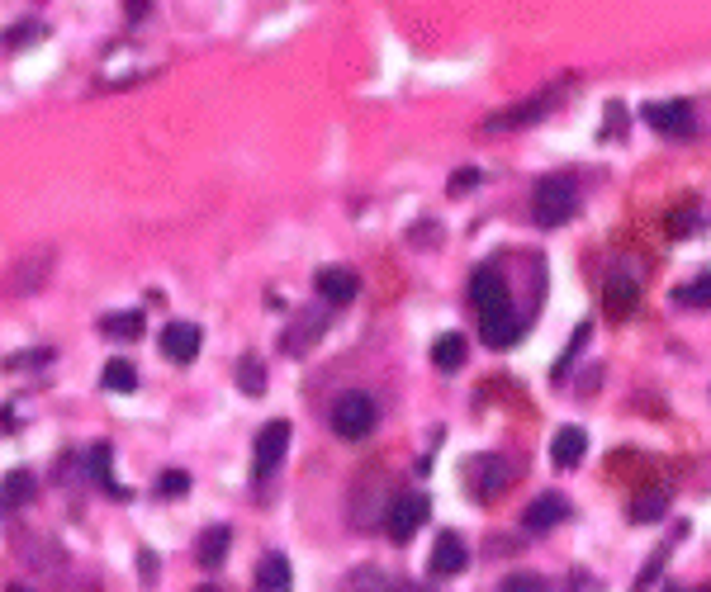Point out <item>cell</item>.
<instances>
[{
    "mask_svg": "<svg viewBox=\"0 0 711 592\" xmlns=\"http://www.w3.org/2000/svg\"><path fill=\"white\" fill-rule=\"evenodd\" d=\"M579 214V185L574 176H541L536 190H531V218L541 228H560Z\"/></svg>",
    "mask_w": 711,
    "mask_h": 592,
    "instance_id": "1",
    "label": "cell"
},
{
    "mask_svg": "<svg viewBox=\"0 0 711 592\" xmlns=\"http://www.w3.org/2000/svg\"><path fill=\"white\" fill-rule=\"evenodd\" d=\"M328 422H332V431H337L342 441H361V436H370L375 422H380V403H375V394L351 389V394H342L337 403H332Z\"/></svg>",
    "mask_w": 711,
    "mask_h": 592,
    "instance_id": "2",
    "label": "cell"
},
{
    "mask_svg": "<svg viewBox=\"0 0 711 592\" xmlns=\"http://www.w3.org/2000/svg\"><path fill=\"white\" fill-rule=\"evenodd\" d=\"M565 86H546V90H536L531 100H522V105H512L503 109V114H493V119H484V133H508V128H531V124H541L550 109H560L565 105Z\"/></svg>",
    "mask_w": 711,
    "mask_h": 592,
    "instance_id": "3",
    "label": "cell"
},
{
    "mask_svg": "<svg viewBox=\"0 0 711 592\" xmlns=\"http://www.w3.org/2000/svg\"><path fill=\"white\" fill-rule=\"evenodd\" d=\"M427 512H432L427 493H399V498L389 503V512H384V531H389V540H394V545H408V540L427 526Z\"/></svg>",
    "mask_w": 711,
    "mask_h": 592,
    "instance_id": "4",
    "label": "cell"
},
{
    "mask_svg": "<svg viewBox=\"0 0 711 592\" xmlns=\"http://www.w3.org/2000/svg\"><path fill=\"white\" fill-rule=\"evenodd\" d=\"M640 114H645V124L655 128L659 138H693L697 133L693 100H655V105H645Z\"/></svg>",
    "mask_w": 711,
    "mask_h": 592,
    "instance_id": "5",
    "label": "cell"
},
{
    "mask_svg": "<svg viewBox=\"0 0 711 592\" xmlns=\"http://www.w3.org/2000/svg\"><path fill=\"white\" fill-rule=\"evenodd\" d=\"M465 474H470V498L474 503H493V498L512 484V465L503 460V455H474Z\"/></svg>",
    "mask_w": 711,
    "mask_h": 592,
    "instance_id": "6",
    "label": "cell"
},
{
    "mask_svg": "<svg viewBox=\"0 0 711 592\" xmlns=\"http://www.w3.org/2000/svg\"><path fill=\"white\" fill-rule=\"evenodd\" d=\"M290 422L285 417H275V422H266V427L256 431V455H252V474L256 479H271L275 465L285 460V450H290Z\"/></svg>",
    "mask_w": 711,
    "mask_h": 592,
    "instance_id": "7",
    "label": "cell"
},
{
    "mask_svg": "<svg viewBox=\"0 0 711 592\" xmlns=\"http://www.w3.org/2000/svg\"><path fill=\"white\" fill-rule=\"evenodd\" d=\"M479 332H484V346H493V351H508V346H517L522 341V318L512 313V304H498V308H484L479 313Z\"/></svg>",
    "mask_w": 711,
    "mask_h": 592,
    "instance_id": "8",
    "label": "cell"
},
{
    "mask_svg": "<svg viewBox=\"0 0 711 592\" xmlns=\"http://www.w3.org/2000/svg\"><path fill=\"white\" fill-rule=\"evenodd\" d=\"M313 289H318V299H323V304L342 308V304H351V299L361 294V275L347 270V266H323L318 275H313Z\"/></svg>",
    "mask_w": 711,
    "mask_h": 592,
    "instance_id": "9",
    "label": "cell"
},
{
    "mask_svg": "<svg viewBox=\"0 0 711 592\" xmlns=\"http://www.w3.org/2000/svg\"><path fill=\"white\" fill-rule=\"evenodd\" d=\"M565 517H569V498H560V493H541V498H531L527 503L522 526H527L531 536H546V531H555Z\"/></svg>",
    "mask_w": 711,
    "mask_h": 592,
    "instance_id": "10",
    "label": "cell"
},
{
    "mask_svg": "<svg viewBox=\"0 0 711 592\" xmlns=\"http://www.w3.org/2000/svg\"><path fill=\"white\" fill-rule=\"evenodd\" d=\"M323 327H328V304H313V308H304L299 318H294V327L285 332V351L290 356H304L313 341L323 337Z\"/></svg>",
    "mask_w": 711,
    "mask_h": 592,
    "instance_id": "11",
    "label": "cell"
},
{
    "mask_svg": "<svg viewBox=\"0 0 711 592\" xmlns=\"http://www.w3.org/2000/svg\"><path fill=\"white\" fill-rule=\"evenodd\" d=\"M200 346H204V337H200V327L195 323H166L162 327V356L166 360L190 365V360L200 356Z\"/></svg>",
    "mask_w": 711,
    "mask_h": 592,
    "instance_id": "12",
    "label": "cell"
},
{
    "mask_svg": "<svg viewBox=\"0 0 711 592\" xmlns=\"http://www.w3.org/2000/svg\"><path fill=\"white\" fill-rule=\"evenodd\" d=\"M465 564H470L465 540H460L456 531H441L437 545H432V574H437V578H456V574H465Z\"/></svg>",
    "mask_w": 711,
    "mask_h": 592,
    "instance_id": "13",
    "label": "cell"
},
{
    "mask_svg": "<svg viewBox=\"0 0 711 592\" xmlns=\"http://www.w3.org/2000/svg\"><path fill=\"white\" fill-rule=\"evenodd\" d=\"M636 304H640V285H636V280L612 275V280H607V289H602V313L621 323V318H631V313H636Z\"/></svg>",
    "mask_w": 711,
    "mask_h": 592,
    "instance_id": "14",
    "label": "cell"
},
{
    "mask_svg": "<svg viewBox=\"0 0 711 592\" xmlns=\"http://www.w3.org/2000/svg\"><path fill=\"white\" fill-rule=\"evenodd\" d=\"M470 299L474 308L484 313V308H498V304H512L508 299V285H503V275H498V266H484L470 275Z\"/></svg>",
    "mask_w": 711,
    "mask_h": 592,
    "instance_id": "15",
    "label": "cell"
},
{
    "mask_svg": "<svg viewBox=\"0 0 711 592\" xmlns=\"http://www.w3.org/2000/svg\"><path fill=\"white\" fill-rule=\"evenodd\" d=\"M584 450H588L584 427H560L555 441H550V460H555V469H574L584 460Z\"/></svg>",
    "mask_w": 711,
    "mask_h": 592,
    "instance_id": "16",
    "label": "cell"
},
{
    "mask_svg": "<svg viewBox=\"0 0 711 592\" xmlns=\"http://www.w3.org/2000/svg\"><path fill=\"white\" fill-rule=\"evenodd\" d=\"M252 592H294V574L285 555H266L256 564V588Z\"/></svg>",
    "mask_w": 711,
    "mask_h": 592,
    "instance_id": "17",
    "label": "cell"
},
{
    "mask_svg": "<svg viewBox=\"0 0 711 592\" xmlns=\"http://www.w3.org/2000/svg\"><path fill=\"white\" fill-rule=\"evenodd\" d=\"M228 545H233V531H228V526H209V531H200V540H195L200 569H219L223 559H228Z\"/></svg>",
    "mask_w": 711,
    "mask_h": 592,
    "instance_id": "18",
    "label": "cell"
},
{
    "mask_svg": "<svg viewBox=\"0 0 711 592\" xmlns=\"http://www.w3.org/2000/svg\"><path fill=\"white\" fill-rule=\"evenodd\" d=\"M34 493H38V484H34V474H29V469H10V474L0 479V503L5 507L34 503Z\"/></svg>",
    "mask_w": 711,
    "mask_h": 592,
    "instance_id": "19",
    "label": "cell"
},
{
    "mask_svg": "<svg viewBox=\"0 0 711 592\" xmlns=\"http://www.w3.org/2000/svg\"><path fill=\"white\" fill-rule=\"evenodd\" d=\"M432 365H437L441 375H456L460 365H465V337H460V332L437 337V346H432Z\"/></svg>",
    "mask_w": 711,
    "mask_h": 592,
    "instance_id": "20",
    "label": "cell"
},
{
    "mask_svg": "<svg viewBox=\"0 0 711 592\" xmlns=\"http://www.w3.org/2000/svg\"><path fill=\"white\" fill-rule=\"evenodd\" d=\"M100 384H105L110 394H133V389H138V365H133V360H105Z\"/></svg>",
    "mask_w": 711,
    "mask_h": 592,
    "instance_id": "21",
    "label": "cell"
},
{
    "mask_svg": "<svg viewBox=\"0 0 711 592\" xmlns=\"http://www.w3.org/2000/svg\"><path fill=\"white\" fill-rule=\"evenodd\" d=\"M100 332L114 337V341L143 337V308H128V313H110V318H100Z\"/></svg>",
    "mask_w": 711,
    "mask_h": 592,
    "instance_id": "22",
    "label": "cell"
},
{
    "mask_svg": "<svg viewBox=\"0 0 711 592\" xmlns=\"http://www.w3.org/2000/svg\"><path fill=\"white\" fill-rule=\"evenodd\" d=\"M674 299L683 308H711V275H693L688 285L674 289Z\"/></svg>",
    "mask_w": 711,
    "mask_h": 592,
    "instance_id": "23",
    "label": "cell"
},
{
    "mask_svg": "<svg viewBox=\"0 0 711 592\" xmlns=\"http://www.w3.org/2000/svg\"><path fill=\"white\" fill-rule=\"evenodd\" d=\"M237 389H242V394H266V370H261L256 356L237 360Z\"/></svg>",
    "mask_w": 711,
    "mask_h": 592,
    "instance_id": "24",
    "label": "cell"
},
{
    "mask_svg": "<svg viewBox=\"0 0 711 592\" xmlns=\"http://www.w3.org/2000/svg\"><path fill=\"white\" fill-rule=\"evenodd\" d=\"M664 507H669L664 493H640L636 503H631V521H659L664 517Z\"/></svg>",
    "mask_w": 711,
    "mask_h": 592,
    "instance_id": "25",
    "label": "cell"
},
{
    "mask_svg": "<svg viewBox=\"0 0 711 592\" xmlns=\"http://www.w3.org/2000/svg\"><path fill=\"white\" fill-rule=\"evenodd\" d=\"M584 337H588V323H579V327H574V341H569V351H565L560 360H555V370H550V379H555V384H560V379H569V370H574L569 360L579 356V346H584Z\"/></svg>",
    "mask_w": 711,
    "mask_h": 592,
    "instance_id": "26",
    "label": "cell"
},
{
    "mask_svg": "<svg viewBox=\"0 0 711 592\" xmlns=\"http://www.w3.org/2000/svg\"><path fill=\"white\" fill-rule=\"evenodd\" d=\"M498 592H550V583L541 574H508L498 583Z\"/></svg>",
    "mask_w": 711,
    "mask_h": 592,
    "instance_id": "27",
    "label": "cell"
},
{
    "mask_svg": "<svg viewBox=\"0 0 711 592\" xmlns=\"http://www.w3.org/2000/svg\"><path fill=\"white\" fill-rule=\"evenodd\" d=\"M157 493H162V498H185V493H190V474H185V469H166L162 479H157Z\"/></svg>",
    "mask_w": 711,
    "mask_h": 592,
    "instance_id": "28",
    "label": "cell"
},
{
    "mask_svg": "<svg viewBox=\"0 0 711 592\" xmlns=\"http://www.w3.org/2000/svg\"><path fill=\"white\" fill-rule=\"evenodd\" d=\"M53 360V351L48 346H38V351H19V356L5 360V370H38V365H48Z\"/></svg>",
    "mask_w": 711,
    "mask_h": 592,
    "instance_id": "29",
    "label": "cell"
},
{
    "mask_svg": "<svg viewBox=\"0 0 711 592\" xmlns=\"http://www.w3.org/2000/svg\"><path fill=\"white\" fill-rule=\"evenodd\" d=\"M484 180V171H474V166H465V171H456V180H451V195H465V190H474Z\"/></svg>",
    "mask_w": 711,
    "mask_h": 592,
    "instance_id": "30",
    "label": "cell"
},
{
    "mask_svg": "<svg viewBox=\"0 0 711 592\" xmlns=\"http://www.w3.org/2000/svg\"><path fill=\"white\" fill-rule=\"evenodd\" d=\"M138 574H143L147 583L157 578V559H152V550H143V559H138Z\"/></svg>",
    "mask_w": 711,
    "mask_h": 592,
    "instance_id": "31",
    "label": "cell"
},
{
    "mask_svg": "<svg viewBox=\"0 0 711 592\" xmlns=\"http://www.w3.org/2000/svg\"><path fill=\"white\" fill-rule=\"evenodd\" d=\"M128 15H147V0H128Z\"/></svg>",
    "mask_w": 711,
    "mask_h": 592,
    "instance_id": "32",
    "label": "cell"
},
{
    "mask_svg": "<svg viewBox=\"0 0 711 592\" xmlns=\"http://www.w3.org/2000/svg\"><path fill=\"white\" fill-rule=\"evenodd\" d=\"M389 592H422L418 583H399V588H389Z\"/></svg>",
    "mask_w": 711,
    "mask_h": 592,
    "instance_id": "33",
    "label": "cell"
},
{
    "mask_svg": "<svg viewBox=\"0 0 711 592\" xmlns=\"http://www.w3.org/2000/svg\"><path fill=\"white\" fill-rule=\"evenodd\" d=\"M5 592H29V588H19V583H15V588H5Z\"/></svg>",
    "mask_w": 711,
    "mask_h": 592,
    "instance_id": "34",
    "label": "cell"
},
{
    "mask_svg": "<svg viewBox=\"0 0 711 592\" xmlns=\"http://www.w3.org/2000/svg\"><path fill=\"white\" fill-rule=\"evenodd\" d=\"M669 592H693V588H669Z\"/></svg>",
    "mask_w": 711,
    "mask_h": 592,
    "instance_id": "35",
    "label": "cell"
},
{
    "mask_svg": "<svg viewBox=\"0 0 711 592\" xmlns=\"http://www.w3.org/2000/svg\"><path fill=\"white\" fill-rule=\"evenodd\" d=\"M200 592H219V588H200Z\"/></svg>",
    "mask_w": 711,
    "mask_h": 592,
    "instance_id": "36",
    "label": "cell"
}]
</instances>
